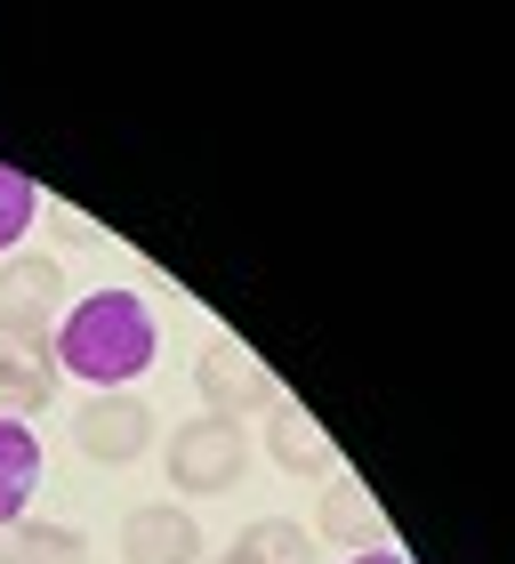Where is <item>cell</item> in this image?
Instances as JSON below:
<instances>
[{
	"mask_svg": "<svg viewBox=\"0 0 515 564\" xmlns=\"http://www.w3.org/2000/svg\"><path fill=\"white\" fill-rule=\"evenodd\" d=\"M347 564H410L403 549H363V556H347Z\"/></svg>",
	"mask_w": 515,
	"mask_h": 564,
	"instance_id": "obj_15",
	"label": "cell"
},
{
	"mask_svg": "<svg viewBox=\"0 0 515 564\" xmlns=\"http://www.w3.org/2000/svg\"><path fill=\"white\" fill-rule=\"evenodd\" d=\"M234 556L242 564H315V532L291 524V517H258V524H242Z\"/></svg>",
	"mask_w": 515,
	"mask_h": 564,
	"instance_id": "obj_12",
	"label": "cell"
},
{
	"mask_svg": "<svg viewBox=\"0 0 515 564\" xmlns=\"http://www.w3.org/2000/svg\"><path fill=\"white\" fill-rule=\"evenodd\" d=\"M250 468V435L234 420H186L169 435V484L177 492H194V500H210V492H234Z\"/></svg>",
	"mask_w": 515,
	"mask_h": 564,
	"instance_id": "obj_3",
	"label": "cell"
},
{
	"mask_svg": "<svg viewBox=\"0 0 515 564\" xmlns=\"http://www.w3.org/2000/svg\"><path fill=\"white\" fill-rule=\"evenodd\" d=\"M322 541L330 549H354V556H363V549H395V541H386V517H379V500L363 492V484H322Z\"/></svg>",
	"mask_w": 515,
	"mask_h": 564,
	"instance_id": "obj_7",
	"label": "cell"
},
{
	"mask_svg": "<svg viewBox=\"0 0 515 564\" xmlns=\"http://www.w3.org/2000/svg\"><path fill=\"white\" fill-rule=\"evenodd\" d=\"M65 315V267L57 259H0V347L9 355H48V330Z\"/></svg>",
	"mask_w": 515,
	"mask_h": 564,
	"instance_id": "obj_2",
	"label": "cell"
},
{
	"mask_svg": "<svg viewBox=\"0 0 515 564\" xmlns=\"http://www.w3.org/2000/svg\"><path fill=\"white\" fill-rule=\"evenodd\" d=\"M210 564H242V556H234V549H226V556H210Z\"/></svg>",
	"mask_w": 515,
	"mask_h": 564,
	"instance_id": "obj_16",
	"label": "cell"
},
{
	"mask_svg": "<svg viewBox=\"0 0 515 564\" xmlns=\"http://www.w3.org/2000/svg\"><path fill=\"white\" fill-rule=\"evenodd\" d=\"M194 388H201V403H210L218 420H242V412H274V371L258 364V355H242L234 339H210L201 347V364H194Z\"/></svg>",
	"mask_w": 515,
	"mask_h": 564,
	"instance_id": "obj_5",
	"label": "cell"
},
{
	"mask_svg": "<svg viewBox=\"0 0 515 564\" xmlns=\"http://www.w3.org/2000/svg\"><path fill=\"white\" fill-rule=\"evenodd\" d=\"M0 564H89V541L73 524H9L0 532Z\"/></svg>",
	"mask_w": 515,
	"mask_h": 564,
	"instance_id": "obj_11",
	"label": "cell"
},
{
	"mask_svg": "<svg viewBox=\"0 0 515 564\" xmlns=\"http://www.w3.org/2000/svg\"><path fill=\"white\" fill-rule=\"evenodd\" d=\"M266 452H274V468H291V476H330V435L298 412V403H274V420H266Z\"/></svg>",
	"mask_w": 515,
	"mask_h": 564,
	"instance_id": "obj_9",
	"label": "cell"
},
{
	"mask_svg": "<svg viewBox=\"0 0 515 564\" xmlns=\"http://www.w3.org/2000/svg\"><path fill=\"white\" fill-rule=\"evenodd\" d=\"M33 218H41V186L0 162V259H17V242L33 235Z\"/></svg>",
	"mask_w": 515,
	"mask_h": 564,
	"instance_id": "obj_13",
	"label": "cell"
},
{
	"mask_svg": "<svg viewBox=\"0 0 515 564\" xmlns=\"http://www.w3.org/2000/svg\"><path fill=\"white\" fill-rule=\"evenodd\" d=\"M121 556H129V564H201V524H194L177 500L129 508V524H121Z\"/></svg>",
	"mask_w": 515,
	"mask_h": 564,
	"instance_id": "obj_6",
	"label": "cell"
},
{
	"mask_svg": "<svg viewBox=\"0 0 515 564\" xmlns=\"http://www.w3.org/2000/svg\"><path fill=\"white\" fill-rule=\"evenodd\" d=\"M73 444H81L97 468H129V459H145V444H153V412L129 388L89 395L81 412H73Z\"/></svg>",
	"mask_w": 515,
	"mask_h": 564,
	"instance_id": "obj_4",
	"label": "cell"
},
{
	"mask_svg": "<svg viewBox=\"0 0 515 564\" xmlns=\"http://www.w3.org/2000/svg\"><path fill=\"white\" fill-rule=\"evenodd\" d=\"M153 355H162V330H153V306L138 291H89V299H73L57 315V330H48V371L89 379L97 395L145 379Z\"/></svg>",
	"mask_w": 515,
	"mask_h": 564,
	"instance_id": "obj_1",
	"label": "cell"
},
{
	"mask_svg": "<svg viewBox=\"0 0 515 564\" xmlns=\"http://www.w3.org/2000/svg\"><path fill=\"white\" fill-rule=\"evenodd\" d=\"M33 492H41V444H33V427L0 420V532L24 524V500Z\"/></svg>",
	"mask_w": 515,
	"mask_h": 564,
	"instance_id": "obj_8",
	"label": "cell"
},
{
	"mask_svg": "<svg viewBox=\"0 0 515 564\" xmlns=\"http://www.w3.org/2000/svg\"><path fill=\"white\" fill-rule=\"evenodd\" d=\"M57 235H65L73 250H97V242H106V235H97V226H89V218H73V210L57 218Z\"/></svg>",
	"mask_w": 515,
	"mask_h": 564,
	"instance_id": "obj_14",
	"label": "cell"
},
{
	"mask_svg": "<svg viewBox=\"0 0 515 564\" xmlns=\"http://www.w3.org/2000/svg\"><path fill=\"white\" fill-rule=\"evenodd\" d=\"M48 395H57V371H48V355H9L0 347V420H33L48 412Z\"/></svg>",
	"mask_w": 515,
	"mask_h": 564,
	"instance_id": "obj_10",
	"label": "cell"
}]
</instances>
